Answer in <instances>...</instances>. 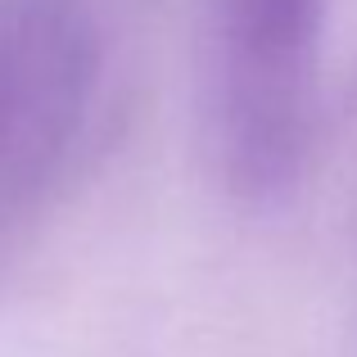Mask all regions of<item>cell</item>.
I'll use <instances>...</instances> for the list:
<instances>
[{
	"mask_svg": "<svg viewBox=\"0 0 357 357\" xmlns=\"http://www.w3.org/2000/svg\"><path fill=\"white\" fill-rule=\"evenodd\" d=\"M100 91L91 0H0V236L68 172Z\"/></svg>",
	"mask_w": 357,
	"mask_h": 357,
	"instance_id": "2",
	"label": "cell"
},
{
	"mask_svg": "<svg viewBox=\"0 0 357 357\" xmlns=\"http://www.w3.org/2000/svg\"><path fill=\"white\" fill-rule=\"evenodd\" d=\"M326 0H213L208 140L218 172L253 204L303 176L317 122Z\"/></svg>",
	"mask_w": 357,
	"mask_h": 357,
	"instance_id": "1",
	"label": "cell"
}]
</instances>
